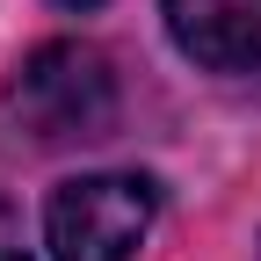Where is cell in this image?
Segmentation results:
<instances>
[{"label":"cell","instance_id":"1","mask_svg":"<svg viewBox=\"0 0 261 261\" xmlns=\"http://www.w3.org/2000/svg\"><path fill=\"white\" fill-rule=\"evenodd\" d=\"M8 123L29 145H87L116 130V73L94 44H44L8 80Z\"/></svg>","mask_w":261,"mask_h":261},{"label":"cell","instance_id":"2","mask_svg":"<svg viewBox=\"0 0 261 261\" xmlns=\"http://www.w3.org/2000/svg\"><path fill=\"white\" fill-rule=\"evenodd\" d=\"M160 218V189L145 174H73L44 203L51 261H130Z\"/></svg>","mask_w":261,"mask_h":261},{"label":"cell","instance_id":"3","mask_svg":"<svg viewBox=\"0 0 261 261\" xmlns=\"http://www.w3.org/2000/svg\"><path fill=\"white\" fill-rule=\"evenodd\" d=\"M167 37L203 73H254L261 65V0H160Z\"/></svg>","mask_w":261,"mask_h":261},{"label":"cell","instance_id":"4","mask_svg":"<svg viewBox=\"0 0 261 261\" xmlns=\"http://www.w3.org/2000/svg\"><path fill=\"white\" fill-rule=\"evenodd\" d=\"M58 8H80V15H87V8H102V0H58Z\"/></svg>","mask_w":261,"mask_h":261},{"label":"cell","instance_id":"5","mask_svg":"<svg viewBox=\"0 0 261 261\" xmlns=\"http://www.w3.org/2000/svg\"><path fill=\"white\" fill-rule=\"evenodd\" d=\"M0 261H22V254H0Z\"/></svg>","mask_w":261,"mask_h":261}]
</instances>
